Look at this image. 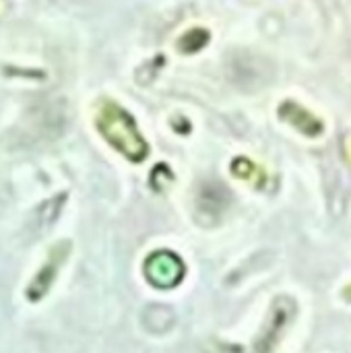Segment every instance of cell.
<instances>
[{
    "label": "cell",
    "instance_id": "1",
    "mask_svg": "<svg viewBox=\"0 0 351 353\" xmlns=\"http://www.w3.org/2000/svg\"><path fill=\"white\" fill-rule=\"evenodd\" d=\"M99 130L106 134V139L110 143H114V147H118L124 155H128L130 159H143L147 153V145L145 141L139 137L134 122L128 114H124L118 108H106L101 118H99Z\"/></svg>",
    "mask_w": 351,
    "mask_h": 353
},
{
    "label": "cell",
    "instance_id": "2",
    "mask_svg": "<svg viewBox=\"0 0 351 353\" xmlns=\"http://www.w3.org/2000/svg\"><path fill=\"white\" fill-rule=\"evenodd\" d=\"M184 275V267L172 252H157L147 261V277L157 288H172Z\"/></svg>",
    "mask_w": 351,
    "mask_h": 353
}]
</instances>
